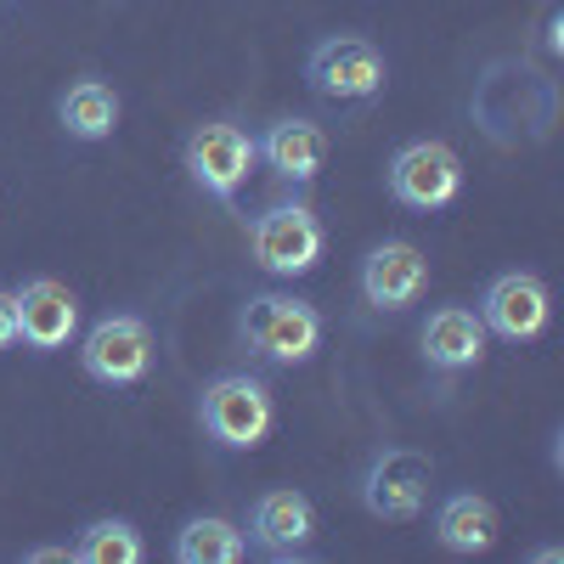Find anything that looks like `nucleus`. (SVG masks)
Masks as SVG:
<instances>
[{"instance_id":"obj_1","label":"nucleus","mask_w":564,"mask_h":564,"mask_svg":"<svg viewBox=\"0 0 564 564\" xmlns=\"http://www.w3.org/2000/svg\"><path fill=\"white\" fill-rule=\"evenodd\" d=\"M198 423H204V435L226 452L265 446L271 430H276L271 384L254 379V372H220V379L204 384V395H198Z\"/></svg>"},{"instance_id":"obj_2","label":"nucleus","mask_w":564,"mask_h":564,"mask_svg":"<svg viewBox=\"0 0 564 564\" xmlns=\"http://www.w3.org/2000/svg\"><path fill=\"white\" fill-rule=\"evenodd\" d=\"M238 339L276 367H305L322 350V311L300 294H254L238 316Z\"/></svg>"},{"instance_id":"obj_3","label":"nucleus","mask_w":564,"mask_h":564,"mask_svg":"<svg viewBox=\"0 0 564 564\" xmlns=\"http://www.w3.org/2000/svg\"><path fill=\"white\" fill-rule=\"evenodd\" d=\"M384 79H390L384 52L367 34H327L305 57V85L327 102H367L384 90Z\"/></svg>"},{"instance_id":"obj_4","label":"nucleus","mask_w":564,"mask_h":564,"mask_svg":"<svg viewBox=\"0 0 564 564\" xmlns=\"http://www.w3.org/2000/svg\"><path fill=\"white\" fill-rule=\"evenodd\" d=\"M181 159H186V175H193V186L204 198L238 209V193H243V181L254 170V135L243 124H231V119H209V124H198L193 135H186Z\"/></svg>"},{"instance_id":"obj_5","label":"nucleus","mask_w":564,"mask_h":564,"mask_svg":"<svg viewBox=\"0 0 564 564\" xmlns=\"http://www.w3.org/2000/svg\"><path fill=\"white\" fill-rule=\"evenodd\" d=\"M327 249V231L311 204H271L249 220V254L271 276H305Z\"/></svg>"},{"instance_id":"obj_6","label":"nucleus","mask_w":564,"mask_h":564,"mask_svg":"<svg viewBox=\"0 0 564 564\" xmlns=\"http://www.w3.org/2000/svg\"><path fill=\"white\" fill-rule=\"evenodd\" d=\"M79 367L90 372L97 384L108 390H130L153 372V327L130 316V311H113L102 316L90 334L79 339Z\"/></svg>"},{"instance_id":"obj_7","label":"nucleus","mask_w":564,"mask_h":564,"mask_svg":"<svg viewBox=\"0 0 564 564\" xmlns=\"http://www.w3.org/2000/svg\"><path fill=\"white\" fill-rule=\"evenodd\" d=\"M430 480H435V463L412 452V446H384L379 457L367 463L361 475V508L372 513V520H417L423 502H430Z\"/></svg>"},{"instance_id":"obj_8","label":"nucleus","mask_w":564,"mask_h":564,"mask_svg":"<svg viewBox=\"0 0 564 564\" xmlns=\"http://www.w3.org/2000/svg\"><path fill=\"white\" fill-rule=\"evenodd\" d=\"M384 181H390V198L401 209L435 215L463 193V159L446 148V141H406V148L390 159Z\"/></svg>"},{"instance_id":"obj_9","label":"nucleus","mask_w":564,"mask_h":564,"mask_svg":"<svg viewBox=\"0 0 564 564\" xmlns=\"http://www.w3.org/2000/svg\"><path fill=\"white\" fill-rule=\"evenodd\" d=\"M547 316H553V300H547V282L536 271H502V276H491V289L480 294L486 334H497L508 345L542 339L547 334Z\"/></svg>"},{"instance_id":"obj_10","label":"nucleus","mask_w":564,"mask_h":564,"mask_svg":"<svg viewBox=\"0 0 564 564\" xmlns=\"http://www.w3.org/2000/svg\"><path fill=\"white\" fill-rule=\"evenodd\" d=\"M12 311H18V339L34 350V356H52V350H68L74 334H79V300L68 282L57 276H34L12 294Z\"/></svg>"},{"instance_id":"obj_11","label":"nucleus","mask_w":564,"mask_h":564,"mask_svg":"<svg viewBox=\"0 0 564 564\" xmlns=\"http://www.w3.org/2000/svg\"><path fill=\"white\" fill-rule=\"evenodd\" d=\"M243 536H249V547L265 553V558H300V553L311 547V536H316V508H311V497L294 491V486H271V491L254 497Z\"/></svg>"},{"instance_id":"obj_12","label":"nucleus","mask_w":564,"mask_h":564,"mask_svg":"<svg viewBox=\"0 0 564 564\" xmlns=\"http://www.w3.org/2000/svg\"><path fill=\"white\" fill-rule=\"evenodd\" d=\"M423 289H430V260H423L417 243L390 238L379 249H367V260H361V300L372 311H406V305L423 300Z\"/></svg>"},{"instance_id":"obj_13","label":"nucleus","mask_w":564,"mask_h":564,"mask_svg":"<svg viewBox=\"0 0 564 564\" xmlns=\"http://www.w3.org/2000/svg\"><path fill=\"white\" fill-rule=\"evenodd\" d=\"M254 159L271 164L276 181H289V186H311L327 164V130L316 119H271L265 135H254Z\"/></svg>"},{"instance_id":"obj_14","label":"nucleus","mask_w":564,"mask_h":564,"mask_svg":"<svg viewBox=\"0 0 564 564\" xmlns=\"http://www.w3.org/2000/svg\"><path fill=\"white\" fill-rule=\"evenodd\" d=\"M417 345H423V361L435 372H468V367L486 361V322L468 305H441L417 327Z\"/></svg>"},{"instance_id":"obj_15","label":"nucleus","mask_w":564,"mask_h":564,"mask_svg":"<svg viewBox=\"0 0 564 564\" xmlns=\"http://www.w3.org/2000/svg\"><path fill=\"white\" fill-rule=\"evenodd\" d=\"M435 536H441V547H452V553H486V547H497L502 520H497V508H491L486 497L452 491V497L435 508Z\"/></svg>"},{"instance_id":"obj_16","label":"nucleus","mask_w":564,"mask_h":564,"mask_svg":"<svg viewBox=\"0 0 564 564\" xmlns=\"http://www.w3.org/2000/svg\"><path fill=\"white\" fill-rule=\"evenodd\" d=\"M57 119L74 141H108L113 124H119V97L113 85L102 79H74L63 97H57Z\"/></svg>"},{"instance_id":"obj_17","label":"nucleus","mask_w":564,"mask_h":564,"mask_svg":"<svg viewBox=\"0 0 564 564\" xmlns=\"http://www.w3.org/2000/svg\"><path fill=\"white\" fill-rule=\"evenodd\" d=\"M249 553V536L220 520V513H198V520H186L175 531V558L181 564H238Z\"/></svg>"},{"instance_id":"obj_18","label":"nucleus","mask_w":564,"mask_h":564,"mask_svg":"<svg viewBox=\"0 0 564 564\" xmlns=\"http://www.w3.org/2000/svg\"><path fill=\"white\" fill-rule=\"evenodd\" d=\"M79 564H141L148 558V542H141V531L130 520H90L74 547H68Z\"/></svg>"},{"instance_id":"obj_19","label":"nucleus","mask_w":564,"mask_h":564,"mask_svg":"<svg viewBox=\"0 0 564 564\" xmlns=\"http://www.w3.org/2000/svg\"><path fill=\"white\" fill-rule=\"evenodd\" d=\"M18 345V311H12V294H0V350Z\"/></svg>"}]
</instances>
